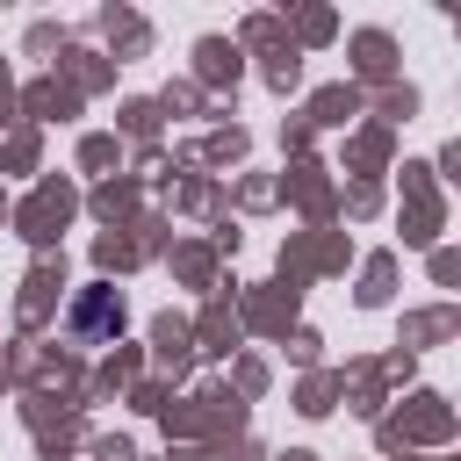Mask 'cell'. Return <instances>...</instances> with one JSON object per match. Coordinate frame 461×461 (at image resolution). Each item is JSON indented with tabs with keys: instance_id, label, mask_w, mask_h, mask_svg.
I'll list each match as a JSON object with an SVG mask.
<instances>
[{
	"instance_id": "obj_1",
	"label": "cell",
	"mask_w": 461,
	"mask_h": 461,
	"mask_svg": "<svg viewBox=\"0 0 461 461\" xmlns=\"http://www.w3.org/2000/svg\"><path fill=\"white\" fill-rule=\"evenodd\" d=\"M108 317H122V310H108V295H94V303L79 310V324H86V331H94V324H108Z\"/></svg>"
}]
</instances>
